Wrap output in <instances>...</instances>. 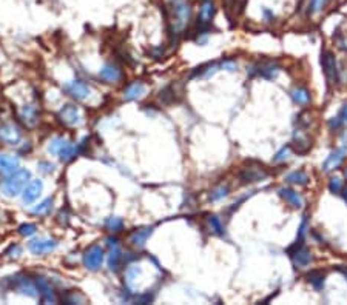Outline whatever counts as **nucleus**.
I'll list each match as a JSON object with an SVG mask.
<instances>
[{"label":"nucleus","instance_id":"412c9836","mask_svg":"<svg viewBox=\"0 0 347 305\" xmlns=\"http://www.w3.org/2000/svg\"><path fill=\"white\" fill-rule=\"evenodd\" d=\"M145 91H147V87L142 82H133L125 88V91H123V99L128 100V102L137 100V99L144 97Z\"/></svg>","mask_w":347,"mask_h":305},{"label":"nucleus","instance_id":"7c9ffc66","mask_svg":"<svg viewBox=\"0 0 347 305\" xmlns=\"http://www.w3.org/2000/svg\"><path fill=\"white\" fill-rule=\"evenodd\" d=\"M51 208H53V199L48 197V199L39 202L37 205H34L31 211H33V214H36V216H46L49 211H51Z\"/></svg>","mask_w":347,"mask_h":305},{"label":"nucleus","instance_id":"f8f14e48","mask_svg":"<svg viewBox=\"0 0 347 305\" xmlns=\"http://www.w3.org/2000/svg\"><path fill=\"white\" fill-rule=\"evenodd\" d=\"M42 191H43V182L42 181H39V179L30 181V184L25 187V190L22 193V199L27 205H30V203H33L39 199Z\"/></svg>","mask_w":347,"mask_h":305},{"label":"nucleus","instance_id":"79ce46f5","mask_svg":"<svg viewBox=\"0 0 347 305\" xmlns=\"http://www.w3.org/2000/svg\"><path fill=\"white\" fill-rule=\"evenodd\" d=\"M22 253V248L19 245H11V248L8 250V256L10 258H19Z\"/></svg>","mask_w":347,"mask_h":305},{"label":"nucleus","instance_id":"20e7f679","mask_svg":"<svg viewBox=\"0 0 347 305\" xmlns=\"http://www.w3.org/2000/svg\"><path fill=\"white\" fill-rule=\"evenodd\" d=\"M57 119H59L60 123H63V125H66V126H79V125H82V122H84L79 108H78L76 105H71V104L62 107V108L59 110Z\"/></svg>","mask_w":347,"mask_h":305},{"label":"nucleus","instance_id":"f704fd0d","mask_svg":"<svg viewBox=\"0 0 347 305\" xmlns=\"http://www.w3.org/2000/svg\"><path fill=\"white\" fill-rule=\"evenodd\" d=\"M36 232H37V226L34 223H22L19 226V235L23 238H30V236L36 235Z\"/></svg>","mask_w":347,"mask_h":305},{"label":"nucleus","instance_id":"393cba45","mask_svg":"<svg viewBox=\"0 0 347 305\" xmlns=\"http://www.w3.org/2000/svg\"><path fill=\"white\" fill-rule=\"evenodd\" d=\"M122 259H123V254H122L119 245L111 247V251H110V254H108V268H110V271L117 273V271L120 270Z\"/></svg>","mask_w":347,"mask_h":305},{"label":"nucleus","instance_id":"39448f33","mask_svg":"<svg viewBox=\"0 0 347 305\" xmlns=\"http://www.w3.org/2000/svg\"><path fill=\"white\" fill-rule=\"evenodd\" d=\"M281 71V66L276 62H262L259 65H255L250 68V75H259V78L265 81H273L278 78V74Z\"/></svg>","mask_w":347,"mask_h":305},{"label":"nucleus","instance_id":"473e14b6","mask_svg":"<svg viewBox=\"0 0 347 305\" xmlns=\"http://www.w3.org/2000/svg\"><path fill=\"white\" fill-rule=\"evenodd\" d=\"M66 140L68 139H65V137H54L48 145V152H49V155H53V156H57L59 151L62 149V146L66 143Z\"/></svg>","mask_w":347,"mask_h":305},{"label":"nucleus","instance_id":"4c0bfd02","mask_svg":"<svg viewBox=\"0 0 347 305\" xmlns=\"http://www.w3.org/2000/svg\"><path fill=\"white\" fill-rule=\"evenodd\" d=\"M37 167H39V170H40V171H43V173H46V174H48V173H53V171H54V168H56V167H54V164L46 162V161L39 162V165H37Z\"/></svg>","mask_w":347,"mask_h":305},{"label":"nucleus","instance_id":"4468645a","mask_svg":"<svg viewBox=\"0 0 347 305\" xmlns=\"http://www.w3.org/2000/svg\"><path fill=\"white\" fill-rule=\"evenodd\" d=\"M0 140L8 145H17L22 140V133L16 125L7 123L0 126Z\"/></svg>","mask_w":347,"mask_h":305},{"label":"nucleus","instance_id":"a211bd4d","mask_svg":"<svg viewBox=\"0 0 347 305\" xmlns=\"http://www.w3.org/2000/svg\"><path fill=\"white\" fill-rule=\"evenodd\" d=\"M278 193H280V196L289 203V205H290L292 208H295V210L303 208L304 200H303V197H301V194H300L298 191H295V190H292V188L284 187V188H280Z\"/></svg>","mask_w":347,"mask_h":305},{"label":"nucleus","instance_id":"c756f323","mask_svg":"<svg viewBox=\"0 0 347 305\" xmlns=\"http://www.w3.org/2000/svg\"><path fill=\"white\" fill-rule=\"evenodd\" d=\"M207 222H209V226H210V232H212L213 235H216V236H221V238L226 235V230H224V223L221 222V219H219L216 214H212V216H209Z\"/></svg>","mask_w":347,"mask_h":305},{"label":"nucleus","instance_id":"dca6fc26","mask_svg":"<svg viewBox=\"0 0 347 305\" xmlns=\"http://www.w3.org/2000/svg\"><path fill=\"white\" fill-rule=\"evenodd\" d=\"M216 8L213 0H202L201 8H199V16H197V25H202V27H210V23L215 17Z\"/></svg>","mask_w":347,"mask_h":305},{"label":"nucleus","instance_id":"49530a36","mask_svg":"<svg viewBox=\"0 0 347 305\" xmlns=\"http://www.w3.org/2000/svg\"><path fill=\"white\" fill-rule=\"evenodd\" d=\"M338 270H339V271H341V273L347 277V267H338Z\"/></svg>","mask_w":347,"mask_h":305},{"label":"nucleus","instance_id":"e433bc0d","mask_svg":"<svg viewBox=\"0 0 347 305\" xmlns=\"http://www.w3.org/2000/svg\"><path fill=\"white\" fill-rule=\"evenodd\" d=\"M342 182H341V179H338V177H332L330 179V182H329V190H330V193H333V194H339L341 191H342Z\"/></svg>","mask_w":347,"mask_h":305},{"label":"nucleus","instance_id":"6ab92c4d","mask_svg":"<svg viewBox=\"0 0 347 305\" xmlns=\"http://www.w3.org/2000/svg\"><path fill=\"white\" fill-rule=\"evenodd\" d=\"M20 120L30 126V128H33V126H36L39 123V111H37V107L34 104H28L25 105L22 110H20Z\"/></svg>","mask_w":347,"mask_h":305},{"label":"nucleus","instance_id":"a878e982","mask_svg":"<svg viewBox=\"0 0 347 305\" xmlns=\"http://www.w3.org/2000/svg\"><path fill=\"white\" fill-rule=\"evenodd\" d=\"M309 176H307V173L306 171H303V170H300V171H293V173H290V174H287L286 176V182H289V184H293V185H307L309 184Z\"/></svg>","mask_w":347,"mask_h":305},{"label":"nucleus","instance_id":"a18cd8bd","mask_svg":"<svg viewBox=\"0 0 347 305\" xmlns=\"http://www.w3.org/2000/svg\"><path fill=\"white\" fill-rule=\"evenodd\" d=\"M341 193H342V197H344V200H345V203H347V185L342 188V191H341Z\"/></svg>","mask_w":347,"mask_h":305},{"label":"nucleus","instance_id":"ea45409f","mask_svg":"<svg viewBox=\"0 0 347 305\" xmlns=\"http://www.w3.org/2000/svg\"><path fill=\"white\" fill-rule=\"evenodd\" d=\"M329 128H330V131H338L339 128H342V123H341V120H339L338 116H336V117H332V119L329 120Z\"/></svg>","mask_w":347,"mask_h":305},{"label":"nucleus","instance_id":"09e8293b","mask_svg":"<svg viewBox=\"0 0 347 305\" xmlns=\"http://www.w3.org/2000/svg\"><path fill=\"white\" fill-rule=\"evenodd\" d=\"M0 217H2V214H0Z\"/></svg>","mask_w":347,"mask_h":305},{"label":"nucleus","instance_id":"ddd939ff","mask_svg":"<svg viewBox=\"0 0 347 305\" xmlns=\"http://www.w3.org/2000/svg\"><path fill=\"white\" fill-rule=\"evenodd\" d=\"M36 285L39 288L40 299L45 303H54V302H57V296H56L54 290L51 288V284L48 282V279H45L42 276L36 277Z\"/></svg>","mask_w":347,"mask_h":305},{"label":"nucleus","instance_id":"37998d69","mask_svg":"<svg viewBox=\"0 0 347 305\" xmlns=\"http://www.w3.org/2000/svg\"><path fill=\"white\" fill-rule=\"evenodd\" d=\"M307 233V219L304 217L300 226V232H298V239H304V235Z\"/></svg>","mask_w":347,"mask_h":305},{"label":"nucleus","instance_id":"f3484780","mask_svg":"<svg viewBox=\"0 0 347 305\" xmlns=\"http://www.w3.org/2000/svg\"><path fill=\"white\" fill-rule=\"evenodd\" d=\"M312 142L310 139L304 134L303 128H298L293 134V142H292V148L298 152V155H306V152L310 149Z\"/></svg>","mask_w":347,"mask_h":305},{"label":"nucleus","instance_id":"2f4dec72","mask_svg":"<svg viewBox=\"0 0 347 305\" xmlns=\"http://www.w3.org/2000/svg\"><path fill=\"white\" fill-rule=\"evenodd\" d=\"M330 0H310L307 7V14L309 16H316L319 13H323L326 7L329 5Z\"/></svg>","mask_w":347,"mask_h":305},{"label":"nucleus","instance_id":"0eeeda50","mask_svg":"<svg viewBox=\"0 0 347 305\" xmlns=\"http://www.w3.org/2000/svg\"><path fill=\"white\" fill-rule=\"evenodd\" d=\"M63 91L76 100H85L91 96V88L82 81H70L63 85Z\"/></svg>","mask_w":347,"mask_h":305},{"label":"nucleus","instance_id":"9b49d317","mask_svg":"<svg viewBox=\"0 0 347 305\" xmlns=\"http://www.w3.org/2000/svg\"><path fill=\"white\" fill-rule=\"evenodd\" d=\"M99 78H101L105 84H117L122 81L123 74H122V69L114 65V63H105L101 71H99Z\"/></svg>","mask_w":347,"mask_h":305},{"label":"nucleus","instance_id":"cd10ccee","mask_svg":"<svg viewBox=\"0 0 347 305\" xmlns=\"http://www.w3.org/2000/svg\"><path fill=\"white\" fill-rule=\"evenodd\" d=\"M307 281L315 287V290H318V291H321L324 288V279H326V274L324 273H321V271H318V270H313V271H310V273H307Z\"/></svg>","mask_w":347,"mask_h":305},{"label":"nucleus","instance_id":"2eb2a0df","mask_svg":"<svg viewBox=\"0 0 347 305\" xmlns=\"http://www.w3.org/2000/svg\"><path fill=\"white\" fill-rule=\"evenodd\" d=\"M290 258H292V262H293L295 267L304 268V267L310 265V262L313 261V254H312V251H310L306 245H303V247H300L298 250H295V251L290 254Z\"/></svg>","mask_w":347,"mask_h":305},{"label":"nucleus","instance_id":"f257e3e1","mask_svg":"<svg viewBox=\"0 0 347 305\" xmlns=\"http://www.w3.org/2000/svg\"><path fill=\"white\" fill-rule=\"evenodd\" d=\"M170 10H171V19H170V33L179 36L185 31L188 23L191 20V5L187 0H170Z\"/></svg>","mask_w":347,"mask_h":305},{"label":"nucleus","instance_id":"58836bf2","mask_svg":"<svg viewBox=\"0 0 347 305\" xmlns=\"http://www.w3.org/2000/svg\"><path fill=\"white\" fill-rule=\"evenodd\" d=\"M221 68L227 69V71H236L238 69V62H235V60H222Z\"/></svg>","mask_w":347,"mask_h":305},{"label":"nucleus","instance_id":"423d86ee","mask_svg":"<svg viewBox=\"0 0 347 305\" xmlns=\"http://www.w3.org/2000/svg\"><path fill=\"white\" fill-rule=\"evenodd\" d=\"M321 65H323V69H324V74H326L329 84L338 82V63L330 51L324 49L323 53H321Z\"/></svg>","mask_w":347,"mask_h":305},{"label":"nucleus","instance_id":"5701e85b","mask_svg":"<svg viewBox=\"0 0 347 305\" xmlns=\"http://www.w3.org/2000/svg\"><path fill=\"white\" fill-rule=\"evenodd\" d=\"M20 161L16 156H10V155H0V171L5 174H11L16 170H19Z\"/></svg>","mask_w":347,"mask_h":305},{"label":"nucleus","instance_id":"aec40b11","mask_svg":"<svg viewBox=\"0 0 347 305\" xmlns=\"http://www.w3.org/2000/svg\"><path fill=\"white\" fill-rule=\"evenodd\" d=\"M153 235V228L152 226H144V228H139V230H136L131 236H130V244L133 247H137V248H142L147 241L150 239V236Z\"/></svg>","mask_w":347,"mask_h":305},{"label":"nucleus","instance_id":"6e6552de","mask_svg":"<svg viewBox=\"0 0 347 305\" xmlns=\"http://www.w3.org/2000/svg\"><path fill=\"white\" fill-rule=\"evenodd\" d=\"M268 177V173L264 167H247L242 168L239 173V179L242 184H253V182H259L264 181Z\"/></svg>","mask_w":347,"mask_h":305},{"label":"nucleus","instance_id":"a19ab883","mask_svg":"<svg viewBox=\"0 0 347 305\" xmlns=\"http://www.w3.org/2000/svg\"><path fill=\"white\" fill-rule=\"evenodd\" d=\"M338 117H339L342 126H347V104L342 105V108H341L339 113H338Z\"/></svg>","mask_w":347,"mask_h":305},{"label":"nucleus","instance_id":"c03bdc74","mask_svg":"<svg viewBox=\"0 0 347 305\" xmlns=\"http://www.w3.org/2000/svg\"><path fill=\"white\" fill-rule=\"evenodd\" d=\"M107 244H108L110 247H116V245H117V239H111V238H108V239H107Z\"/></svg>","mask_w":347,"mask_h":305},{"label":"nucleus","instance_id":"7ed1b4c3","mask_svg":"<svg viewBox=\"0 0 347 305\" xmlns=\"http://www.w3.org/2000/svg\"><path fill=\"white\" fill-rule=\"evenodd\" d=\"M105 259L104 254V248L101 245H91L85 253H84V265L87 270L90 271H97L99 268L102 267Z\"/></svg>","mask_w":347,"mask_h":305},{"label":"nucleus","instance_id":"f03ea898","mask_svg":"<svg viewBox=\"0 0 347 305\" xmlns=\"http://www.w3.org/2000/svg\"><path fill=\"white\" fill-rule=\"evenodd\" d=\"M30 181H31V173L25 168H19L14 173L8 174V177L2 182V191L10 197H16L23 193L25 187L30 184Z\"/></svg>","mask_w":347,"mask_h":305},{"label":"nucleus","instance_id":"1a4fd4ad","mask_svg":"<svg viewBox=\"0 0 347 305\" xmlns=\"http://www.w3.org/2000/svg\"><path fill=\"white\" fill-rule=\"evenodd\" d=\"M28 248L36 256H43V254L54 251L57 248V242L49 238H39V239H33L28 244Z\"/></svg>","mask_w":347,"mask_h":305},{"label":"nucleus","instance_id":"9d476101","mask_svg":"<svg viewBox=\"0 0 347 305\" xmlns=\"http://www.w3.org/2000/svg\"><path fill=\"white\" fill-rule=\"evenodd\" d=\"M345 155H347V143H344L342 146L333 149V151L330 152V155H329V158H327V159L324 161V164H323V171H324V173H330V171L336 170V168L342 164Z\"/></svg>","mask_w":347,"mask_h":305},{"label":"nucleus","instance_id":"72a5a7b5","mask_svg":"<svg viewBox=\"0 0 347 305\" xmlns=\"http://www.w3.org/2000/svg\"><path fill=\"white\" fill-rule=\"evenodd\" d=\"M229 196V187L227 185H219L218 188H215L212 193H210V200L212 202H218L221 199H224Z\"/></svg>","mask_w":347,"mask_h":305},{"label":"nucleus","instance_id":"de8ad7c7","mask_svg":"<svg viewBox=\"0 0 347 305\" xmlns=\"http://www.w3.org/2000/svg\"><path fill=\"white\" fill-rule=\"evenodd\" d=\"M344 176H345V179H347V168L344 170Z\"/></svg>","mask_w":347,"mask_h":305},{"label":"nucleus","instance_id":"c9c22d12","mask_svg":"<svg viewBox=\"0 0 347 305\" xmlns=\"http://www.w3.org/2000/svg\"><path fill=\"white\" fill-rule=\"evenodd\" d=\"M290 149H292V145H286L283 146L276 155L273 156V162L275 164H281V162H286L289 159V155H290Z\"/></svg>","mask_w":347,"mask_h":305},{"label":"nucleus","instance_id":"b1692460","mask_svg":"<svg viewBox=\"0 0 347 305\" xmlns=\"http://www.w3.org/2000/svg\"><path fill=\"white\" fill-rule=\"evenodd\" d=\"M292 99L296 105H300V107H306L310 104V93L307 88L304 87H295L290 93Z\"/></svg>","mask_w":347,"mask_h":305},{"label":"nucleus","instance_id":"4be33fe9","mask_svg":"<svg viewBox=\"0 0 347 305\" xmlns=\"http://www.w3.org/2000/svg\"><path fill=\"white\" fill-rule=\"evenodd\" d=\"M17 290L22 294H27L30 297H37V294H39V288H37L36 282H33L31 279H28V277L19 279V281H17Z\"/></svg>","mask_w":347,"mask_h":305},{"label":"nucleus","instance_id":"bb28decb","mask_svg":"<svg viewBox=\"0 0 347 305\" xmlns=\"http://www.w3.org/2000/svg\"><path fill=\"white\" fill-rule=\"evenodd\" d=\"M221 69V63H209V65H204L201 68H197L194 72H193V78H202V79H209L212 78L213 74H216L218 71Z\"/></svg>","mask_w":347,"mask_h":305},{"label":"nucleus","instance_id":"c85d7f7f","mask_svg":"<svg viewBox=\"0 0 347 305\" xmlns=\"http://www.w3.org/2000/svg\"><path fill=\"white\" fill-rule=\"evenodd\" d=\"M104 225H105V228H107L110 233H120L123 230V226H125L122 217H119V216H110V217H107L105 222H104Z\"/></svg>","mask_w":347,"mask_h":305}]
</instances>
